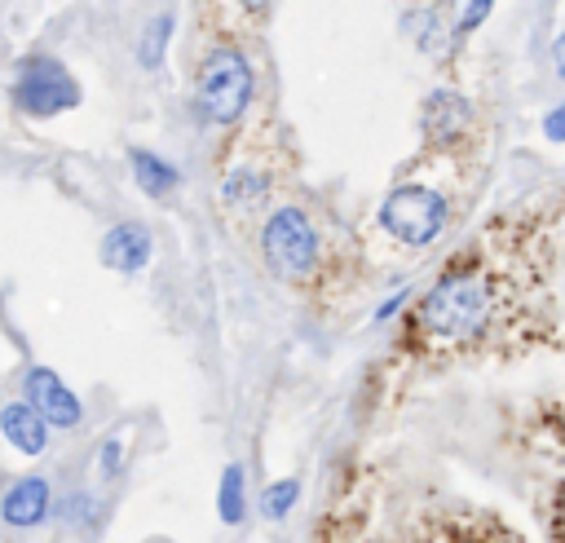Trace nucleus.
Masks as SVG:
<instances>
[{"mask_svg": "<svg viewBox=\"0 0 565 543\" xmlns=\"http://www.w3.org/2000/svg\"><path fill=\"white\" fill-rule=\"evenodd\" d=\"M128 159H132V177H137V185H141L150 199H168V194L181 185L177 168H172V163H163L154 150H132Z\"/></svg>", "mask_w": 565, "mask_h": 543, "instance_id": "12", "label": "nucleus"}, {"mask_svg": "<svg viewBox=\"0 0 565 543\" xmlns=\"http://www.w3.org/2000/svg\"><path fill=\"white\" fill-rule=\"evenodd\" d=\"M115 468H119V441L102 446V472H115Z\"/></svg>", "mask_w": 565, "mask_h": 543, "instance_id": "19", "label": "nucleus"}, {"mask_svg": "<svg viewBox=\"0 0 565 543\" xmlns=\"http://www.w3.org/2000/svg\"><path fill=\"white\" fill-rule=\"evenodd\" d=\"M490 18V0H477V4H463L459 9V22H455V35H463V31H472L477 22H486Z\"/></svg>", "mask_w": 565, "mask_h": 543, "instance_id": "16", "label": "nucleus"}, {"mask_svg": "<svg viewBox=\"0 0 565 543\" xmlns=\"http://www.w3.org/2000/svg\"><path fill=\"white\" fill-rule=\"evenodd\" d=\"M446 216H450L446 194L433 185H419V181L388 190V199L380 207V225L406 247H428L446 230Z\"/></svg>", "mask_w": 565, "mask_h": 543, "instance_id": "5", "label": "nucleus"}, {"mask_svg": "<svg viewBox=\"0 0 565 543\" xmlns=\"http://www.w3.org/2000/svg\"><path fill=\"white\" fill-rule=\"evenodd\" d=\"M22 402L49 424V428H75L79 419H84V406H79V397L71 393V384L57 375V371H49V366H31L26 371V380H22Z\"/></svg>", "mask_w": 565, "mask_h": 543, "instance_id": "7", "label": "nucleus"}, {"mask_svg": "<svg viewBox=\"0 0 565 543\" xmlns=\"http://www.w3.org/2000/svg\"><path fill=\"white\" fill-rule=\"evenodd\" d=\"M216 512L225 525L243 521V464H225L221 472V494H216Z\"/></svg>", "mask_w": 565, "mask_h": 543, "instance_id": "13", "label": "nucleus"}, {"mask_svg": "<svg viewBox=\"0 0 565 543\" xmlns=\"http://www.w3.org/2000/svg\"><path fill=\"white\" fill-rule=\"evenodd\" d=\"M296 499H300V481H296V477L274 481V486L260 494V512H265V521H282V517L296 508Z\"/></svg>", "mask_w": 565, "mask_h": 543, "instance_id": "14", "label": "nucleus"}, {"mask_svg": "<svg viewBox=\"0 0 565 543\" xmlns=\"http://www.w3.org/2000/svg\"><path fill=\"white\" fill-rule=\"evenodd\" d=\"M490 309H494L490 274H481L477 265H450L415 305V322L437 344H468L486 331Z\"/></svg>", "mask_w": 565, "mask_h": 543, "instance_id": "2", "label": "nucleus"}, {"mask_svg": "<svg viewBox=\"0 0 565 543\" xmlns=\"http://www.w3.org/2000/svg\"><path fill=\"white\" fill-rule=\"evenodd\" d=\"M252 88H256V75L238 44H212L203 53L194 75V97L212 124H238L252 106Z\"/></svg>", "mask_w": 565, "mask_h": 543, "instance_id": "3", "label": "nucleus"}, {"mask_svg": "<svg viewBox=\"0 0 565 543\" xmlns=\"http://www.w3.org/2000/svg\"><path fill=\"white\" fill-rule=\"evenodd\" d=\"M0 433L18 455H44L49 450V424L26 406V402H9L0 406Z\"/></svg>", "mask_w": 565, "mask_h": 543, "instance_id": "11", "label": "nucleus"}, {"mask_svg": "<svg viewBox=\"0 0 565 543\" xmlns=\"http://www.w3.org/2000/svg\"><path fill=\"white\" fill-rule=\"evenodd\" d=\"M256 252H260V260H265V269L274 278L305 283L318 269V260H322V238H318V225L309 221V212L300 203H282L260 225Z\"/></svg>", "mask_w": 565, "mask_h": 543, "instance_id": "4", "label": "nucleus"}, {"mask_svg": "<svg viewBox=\"0 0 565 543\" xmlns=\"http://www.w3.org/2000/svg\"><path fill=\"white\" fill-rule=\"evenodd\" d=\"M543 132H547L552 141H565V102H561L556 110H547V119H543Z\"/></svg>", "mask_w": 565, "mask_h": 543, "instance_id": "17", "label": "nucleus"}, {"mask_svg": "<svg viewBox=\"0 0 565 543\" xmlns=\"http://www.w3.org/2000/svg\"><path fill=\"white\" fill-rule=\"evenodd\" d=\"M296 177V155L287 128L274 119H256L243 128L221 155L216 177V216L238 243H256L260 225L287 203L282 190Z\"/></svg>", "mask_w": 565, "mask_h": 543, "instance_id": "1", "label": "nucleus"}, {"mask_svg": "<svg viewBox=\"0 0 565 543\" xmlns=\"http://www.w3.org/2000/svg\"><path fill=\"white\" fill-rule=\"evenodd\" d=\"M552 71H556V79H565V31L552 44Z\"/></svg>", "mask_w": 565, "mask_h": 543, "instance_id": "18", "label": "nucleus"}, {"mask_svg": "<svg viewBox=\"0 0 565 543\" xmlns=\"http://www.w3.org/2000/svg\"><path fill=\"white\" fill-rule=\"evenodd\" d=\"M49 512H53V486H49V477H18L4 490V499H0V521L13 525V530L40 525Z\"/></svg>", "mask_w": 565, "mask_h": 543, "instance_id": "9", "label": "nucleus"}, {"mask_svg": "<svg viewBox=\"0 0 565 543\" xmlns=\"http://www.w3.org/2000/svg\"><path fill=\"white\" fill-rule=\"evenodd\" d=\"M168 35H172V13H159V18L150 22V31H146L141 49H137L141 66H159V62H163V44H168Z\"/></svg>", "mask_w": 565, "mask_h": 543, "instance_id": "15", "label": "nucleus"}, {"mask_svg": "<svg viewBox=\"0 0 565 543\" xmlns=\"http://www.w3.org/2000/svg\"><path fill=\"white\" fill-rule=\"evenodd\" d=\"M419 128H424V141H428V146H455V141H463L468 128H472V106H468V97L455 93V88L428 93V102H424V110H419Z\"/></svg>", "mask_w": 565, "mask_h": 543, "instance_id": "8", "label": "nucleus"}, {"mask_svg": "<svg viewBox=\"0 0 565 543\" xmlns=\"http://www.w3.org/2000/svg\"><path fill=\"white\" fill-rule=\"evenodd\" d=\"M102 265L115 274H137L150 260V230L141 221H115L102 234Z\"/></svg>", "mask_w": 565, "mask_h": 543, "instance_id": "10", "label": "nucleus"}, {"mask_svg": "<svg viewBox=\"0 0 565 543\" xmlns=\"http://www.w3.org/2000/svg\"><path fill=\"white\" fill-rule=\"evenodd\" d=\"M13 102L22 115L31 119H53L71 106H79V84L75 75L49 57V53H31L18 62V75H13Z\"/></svg>", "mask_w": 565, "mask_h": 543, "instance_id": "6", "label": "nucleus"}]
</instances>
